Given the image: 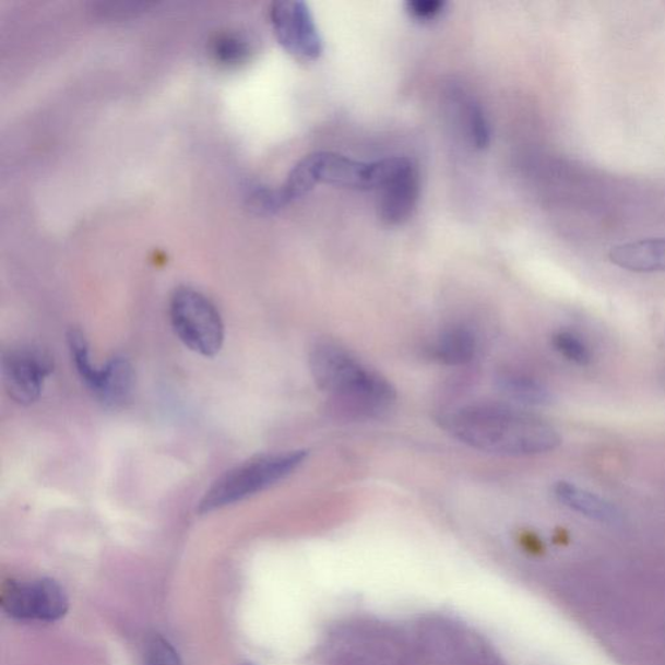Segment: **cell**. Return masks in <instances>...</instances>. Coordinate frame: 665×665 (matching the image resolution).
Returning <instances> with one entry per match:
<instances>
[{
  "instance_id": "cell-1",
  "label": "cell",
  "mask_w": 665,
  "mask_h": 665,
  "mask_svg": "<svg viewBox=\"0 0 665 665\" xmlns=\"http://www.w3.org/2000/svg\"><path fill=\"white\" fill-rule=\"evenodd\" d=\"M441 421L458 441L496 455H541L561 444L551 424L507 404H470L446 414Z\"/></svg>"
},
{
  "instance_id": "cell-2",
  "label": "cell",
  "mask_w": 665,
  "mask_h": 665,
  "mask_svg": "<svg viewBox=\"0 0 665 665\" xmlns=\"http://www.w3.org/2000/svg\"><path fill=\"white\" fill-rule=\"evenodd\" d=\"M308 361L314 382L331 396L335 413L348 419L367 420L393 408L396 401L393 383L347 348L320 341L311 348Z\"/></svg>"
},
{
  "instance_id": "cell-3",
  "label": "cell",
  "mask_w": 665,
  "mask_h": 665,
  "mask_svg": "<svg viewBox=\"0 0 665 665\" xmlns=\"http://www.w3.org/2000/svg\"><path fill=\"white\" fill-rule=\"evenodd\" d=\"M308 451L294 450L250 459L224 473L205 491L199 513H210L242 502L284 482L306 461Z\"/></svg>"
},
{
  "instance_id": "cell-4",
  "label": "cell",
  "mask_w": 665,
  "mask_h": 665,
  "mask_svg": "<svg viewBox=\"0 0 665 665\" xmlns=\"http://www.w3.org/2000/svg\"><path fill=\"white\" fill-rule=\"evenodd\" d=\"M169 317L182 344L205 358L222 352L225 326L214 301L190 286L177 287L170 297Z\"/></svg>"
},
{
  "instance_id": "cell-5",
  "label": "cell",
  "mask_w": 665,
  "mask_h": 665,
  "mask_svg": "<svg viewBox=\"0 0 665 665\" xmlns=\"http://www.w3.org/2000/svg\"><path fill=\"white\" fill-rule=\"evenodd\" d=\"M377 212L390 226L406 223L413 216L420 194V177L407 157L379 161V183L376 188Z\"/></svg>"
},
{
  "instance_id": "cell-6",
  "label": "cell",
  "mask_w": 665,
  "mask_h": 665,
  "mask_svg": "<svg viewBox=\"0 0 665 665\" xmlns=\"http://www.w3.org/2000/svg\"><path fill=\"white\" fill-rule=\"evenodd\" d=\"M0 602L13 619L52 622L68 611L64 589L49 579L11 581L3 587Z\"/></svg>"
},
{
  "instance_id": "cell-7",
  "label": "cell",
  "mask_w": 665,
  "mask_h": 665,
  "mask_svg": "<svg viewBox=\"0 0 665 665\" xmlns=\"http://www.w3.org/2000/svg\"><path fill=\"white\" fill-rule=\"evenodd\" d=\"M274 36L287 54L299 61H314L321 57L322 39L310 9L300 0L273 3L270 11Z\"/></svg>"
},
{
  "instance_id": "cell-8",
  "label": "cell",
  "mask_w": 665,
  "mask_h": 665,
  "mask_svg": "<svg viewBox=\"0 0 665 665\" xmlns=\"http://www.w3.org/2000/svg\"><path fill=\"white\" fill-rule=\"evenodd\" d=\"M51 356L36 347H19L5 353L2 376L7 393L20 404H32L43 394L45 381L52 373Z\"/></svg>"
},
{
  "instance_id": "cell-9",
  "label": "cell",
  "mask_w": 665,
  "mask_h": 665,
  "mask_svg": "<svg viewBox=\"0 0 665 665\" xmlns=\"http://www.w3.org/2000/svg\"><path fill=\"white\" fill-rule=\"evenodd\" d=\"M314 182L332 187L375 190L376 163H361L344 155L314 153L305 157Z\"/></svg>"
},
{
  "instance_id": "cell-10",
  "label": "cell",
  "mask_w": 665,
  "mask_h": 665,
  "mask_svg": "<svg viewBox=\"0 0 665 665\" xmlns=\"http://www.w3.org/2000/svg\"><path fill=\"white\" fill-rule=\"evenodd\" d=\"M558 502L580 515L606 525L622 523V513L615 504L579 485L558 482L553 488Z\"/></svg>"
},
{
  "instance_id": "cell-11",
  "label": "cell",
  "mask_w": 665,
  "mask_h": 665,
  "mask_svg": "<svg viewBox=\"0 0 665 665\" xmlns=\"http://www.w3.org/2000/svg\"><path fill=\"white\" fill-rule=\"evenodd\" d=\"M608 259L629 272H665V237L617 245L609 250Z\"/></svg>"
},
{
  "instance_id": "cell-12",
  "label": "cell",
  "mask_w": 665,
  "mask_h": 665,
  "mask_svg": "<svg viewBox=\"0 0 665 665\" xmlns=\"http://www.w3.org/2000/svg\"><path fill=\"white\" fill-rule=\"evenodd\" d=\"M477 339L470 328L454 325L438 335L430 347L431 358L450 367L468 365L477 353Z\"/></svg>"
},
{
  "instance_id": "cell-13",
  "label": "cell",
  "mask_w": 665,
  "mask_h": 665,
  "mask_svg": "<svg viewBox=\"0 0 665 665\" xmlns=\"http://www.w3.org/2000/svg\"><path fill=\"white\" fill-rule=\"evenodd\" d=\"M134 370L132 365L121 356H116L106 366L100 367V376L95 396L107 406H121L133 393Z\"/></svg>"
},
{
  "instance_id": "cell-14",
  "label": "cell",
  "mask_w": 665,
  "mask_h": 665,
  "mask_svg": "<svg viewBox=\"0 0 665 665\" xmlns=\"http://www.w3.org/2000/svg\"><path fill=\"white\" fill-rule=\"evenodd\" d=\"M499 392L525 407H546L554 402V394L545 383L513 370H503L497 376Z\"/></svg>"
},
{
  "instance_id": "cell-15",
  "label": "cell",
  "mask_w": 665,
  "mask_h": 665,
  "mask_svg": "<svg viewBox=\"0 0 665 665\" xmlns=\"http://www.w3.org/2000/svg\"><path fill=\"white\" fill-rule=\"evenodd\" d=\"M252 50L249 38L239 33H225L212 43L211 54L216 63L237 67L249 59Z\"/></svg>"
},
{
  "instance_id": "cell-16",
  "label": "cell",
  "mask_w": 665,
  "mask_h": 665,
  "mask_svg": "<svg viewBox=\"0 0 665 665\" xmlns=\"http://www.w3.org/2000/svg\"><path fill=\"white\" fill-rule=\"evenodd\" d=\"M551 344L563 358L573 363V365L580 367L592 365V349L578 334L569 331H559L553 335Z\"/></svg>"
},
{
  "instance_id": "cell-17",
  "label": "cell",
  "mask_w": 665,
  "mask_h": 665,
  "mask_svg": "<svg viewBox=\"0 0 665 665\" xmlns=\"http://www.w3.org/2000/svg\"><path fill=\"white\" fill-rule=\"evenodd\" d=\"M143 665H182V662L173 644L161 636H153L143 649Z\"/></svg>"
},
{
  "instance_id": "cell-18",
  "label": "cell",
  "mask_w": 665,
  "mask_h": 665,
  "mask_svg": "<svg viewBox=\"0 0 665 665\" xmlns=\"http://www.w3.org/2000/svg\"><path fill=\"white\" fill-rule=\"evenodd\" d=\"M468 127L473 142L478 149L488 147L490 142L489 122L485 118L482 107L472 105L468 107Z\"/></svg>"
},
{
  "instance_id": "cell-19",
  "label": "cell",
  "mask_w": 665,
  "mask_h": 665,
  "mask_svg": "<svg viewBox=\"0 0 665 665\" xmlns=\"http://www.w3.org/2000/svg\"><path fill=\"white\" fill-rule=\"evenodd\" d=\"M444 5L441 0H413L407 3V11L416 20H434L440 15Z\"/></svg>"
}]
</instances>
